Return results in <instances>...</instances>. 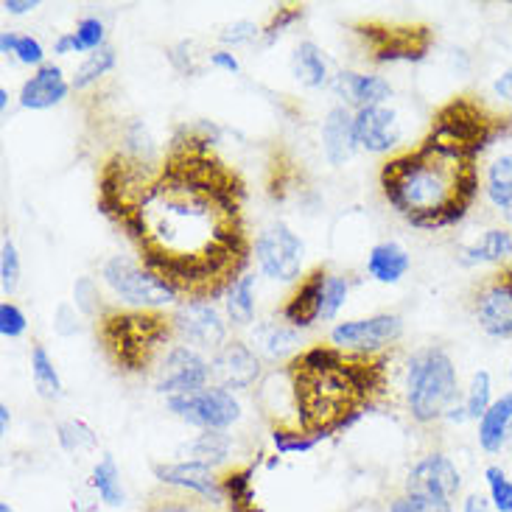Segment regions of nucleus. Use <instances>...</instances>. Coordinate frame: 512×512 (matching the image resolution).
<instances>
[{
  "label": "nucleus",
  "instance_id": "nucleus-57",
  "mask_svg": "<svg viewBox=\"0 0 512 512\" xmlns=\"http://www.w3.org/2000/svg\"><path fill=\"white\" fill-rule=\"evenodd\" d=\"M9 429H12V412L6 403H0V434H9Z\"/></svg>",
  "mask_w": 512,
  "mask_h": 512
},
{
  "label": "nucleus",
  "instance_id": "nucleus-43",
  "mask_svg": "<svg viewBox=\"0 0 512 512\" xmlns=\"http://www.w3.org/2000/svg\"><path fill=\"white\" fill-rule=\"evenodd\" d=\"M350 286H353V280L347 275H336V272L328 275L325 294H322V319L325 322L336 319V314L342 311V305L347 303V294H350Z\"/></svg>",
  "mask_w": 512,
  "mask_h": 512
},
{
  "label": "nucleus",
  "instance_id": "nucleus-44",
  "mask_svg": "<svg viewBox=\"0 0 512 512\" xmlns=\"http://www.w3.org/2000/svg\"><path fill=\"white\" fill-rule=\"evenodd\" d=\"M20 252L14 247L12 238H3V247H0V289L6 297H12L17 286H20Z\"/></svg>",
  "mask_w": 512,
  "mask_h": 512
},
{
  "label": "nucleus",
  "instance_id": "nucleus-36",
  "mask_svg": "<svg viewBox=\"0 0 512 512\" xmlns=\"http://www.w3.org/2000/svg\"><path fill=\"white\" fill-rule=\"evenodd\" d=\"M56 443L68 454H79V451L96 448L98 437L84 420H59L56 423Z\"/></svg>",
  "mask_w": 512,
  "mask_h": 512
},
{
  "label": "nucleus",
  "instance_id": "nucleus-16",
  "mask_svg": "<svg viewBox=\"0 0 512 512\" xmlns=\"http://www.w3.org/2000/svg\"><path fill=\"white\" fill-rule=\"evenodd\" d=\"M152 473L154 479H160L166 487H174V490H182V493H194V496L210 501V504L224 501L222 476L205 462H194V459L157 462V465H152Z\"/></svg>",
  "mask_w": 512,
  "mask_h": 512
},
{
  "label": "nucleus",
  "instance_id": "nucleus-53",
  "mask_svg": "<svg viewBox=\"0 0 512 512\" xmlns=\"http://www.w3.org/2000/svg\"><path fill=\"white\" fill-rule=\"evenodd\" d=\"M40 3L37 0H3V12L14 14V17H20V14L34 12Z\"/></svg>",
  "mask_w": 512,
  "mask_h": 512
},
{
  "label": "nucleus",
  "instance_id": "nucleus-4",
  "mask_svg": "<svg viewBox=\"0 0 512 512\" xmlns=\"http://www.w3.org/2000/svg\"><path fill=\"white\" fill-rule=\"evenodd\" d=\"M96 339L118 373L146 375L174 345L177 331L166 311L107 305L96 319Z\"/></svg>",
  "mask_w": 512,
  "mask_h": 512
},
{
  "label": "nucleus",
  "instance_id": "nucleus-61",
  "mask_svg": "<svg viewBox=\"0 0 512 512\" xmlns=\"http://www.w3.org/2000/svg\"><path fill=\"white\" fill-rule=\"evenodd\" d=\"M510 381H512V364H510Z\"/></svg>",
  "mask_w": 512,
  "mask_h": 512
},
{
  "label": "nucleus",
  "instance_id": "nucleus-22",
  "mask_svg": "<svg viewBox=\"0 0 512 512\" xmlns=\"http://www.w3.org/2000/svg\"><path fill=\"white\" fill-rule=\"evenodd\" d=\"M73 90L70 82L65 79V73L54 62H45L42 68H37L28 76L23 87H20V107L23 110H51L56 104H62L68 93Z\"/></svg>",
  "mask_w": 512,
  "mask_h": 512
},
{
  "label": "nucleus",
  "instance_id": "nucleus-28",
  "mask_svg": "<svg viewBox=\"0 0 512 512\" xmlns=\"http://www.w3.org/2000/svg\"><path fill=\"white\" fill-rule=\"evenodd\" d=\"M224 501L230 512H263L255 496V465H241L222 473Z\"/></svg>",
  "mask_w": 512,
  "mask_h": 512
},
{
  "label": "nucleus",
  "instance_id": "nucleus-40",
  "mask_svg": "<svg viewBox=\"0 0 512 512\" xmlns=\"http://www.w3.org/2000/svg\"><path fill=\"white\" fill-rule=\"evenodd\" d=\"M317 437L305 434L297 426H272V445L277 454H305L311 448H317Z\"/></svg>",
  "mask_w": 512,
  "mask_h": 512
},
{
  "label": "nucleus",
  "instance_id": "nucleus-48",
  "mask_svg": "<svg viewBox=\"0 0 512 512\" xmlns=\"http://www.w3.org/2000/svg\"><path fill=\"white\" fill-rule=\"evenodd\" d=\"M12 56L17 62L28 65V68H42V65H45V48H42V42L37 40V37H31V34H20V37H17Z\"/></svg>",
  "mask_w": 512,
  "mask_h": 512
},
{
  "label": "nucleus",
  "instance_id": "nucleus-11",
  "mask_svg": "<svg viewBox=\"0 0 512 512\" xmlns=\"http://www.w3.org/2000/svg\"><path fill=\"white\" fill-rule=\"evenodd\" d=\"M252 258L258 263V272L277 283H291L303 272L305 244L286 222L269 224L252 241Z\"/></svg>",
  "mask_w": 512,
  "mask_h": 512
},
{
  "label": "nucleus",
  "instance_id": "nucleus-52",
  "mask_svg": "<svg viewBox=\"0 0 512 512\" xmlns=\"http://www.w3.org/2000/svg\"><path fill=\"white\" fill-rule=\"evenodd\" d=\"M493 93H496V98H501L504 104H510L512 107V68L504 70L499 79L493 82Z\"/></svg>",
  "mask_w": 512,
  "mask_h": 512
},
{
  "label": "nucleus",
  "instance_id": "nucleus-12",
  "mask_svg": "<svg viewBox=\"0 0 512 512\" xmlns=\"http://www.w3.org/2000/svg\"><path fill=\"white\" fill-rule=\"evenodd\" d=\"M213 384V370L202 350L191 345L174 342L168 347L166 356L157 364V378L154 389L163 398H177V395H194L199 389Z\"/></svg>",
  "mask_w": 512,
  "mask_h": 512
},
{
  "label": "nucleus",
  "instance_id": "nucleus-26",
  "mask_svg": "<svg viewBox=\"0 0 512 512\" xmlns=\"http://www.w3.org/2000/svg\"><path fill=\"white\" fill-rule=\"evenodd\" d=\"M291 73L308 90H322L333 82L328 56L314 40H303L291 54Z\"/></svg>",
  "mask_w": 512,
  "mask_h": 512
},
{
  "label": "nucleus",
  "instance_id": "nucleus-54",
  "mask_svg": "<svg viewBox=\"0 0 512 512\" xmlns=\"http://www.w3.org/2000/svg\"><path fill=\"white\" fill-rule=\"evenodd\" d=\"M490 507H493V504H490V499L482 496V493H468L465 501H462V512H487Z\"/></svg>",
  "mask_w": 512,
  "mask_h": 512
},
{
  "label": "nucleus",
  "instance_id": "nucleus-34",
  "mask_svg": "<svg viewBox=\"0 0 512 512\" xmlns=\"http://www.w3.org/2000/svg\"><path fill=\"white\" fill-rule=\"evenodd\" d=\"M118 65V54H115V48L107 45V48H101L96 54H90L84 59L79 70L73 73V82L70 87L76 90V93H84V90H90V87H96L104 76H110L112 70Z\"/></svg>",
  "mask_w": 512,
  "mask_h": 512
},
{
  "label": "nucleus",
  "instance_id": "nucleus-3",
  "mask_svg": "<svg viewBox=\"0 0 512 512\" xmlns=\"http://www.w3.org/2000/svg\"><path fill=\"white\" fill-rule=\"evenodd\" d=\"M479 160L423 138L415 149L389 154L378 171L387 205L415 230L437 233L457 227L473 208L482 174Z\"/></svg>",
  "mask_w": 512,
  "mask_h": 512
},
{
  "label": "nucleus",
  "instance_id": "nucleus-41",
  "mask_svg": "<svg viewBox=\"0 0 512 512\" xmlns=\"http://www.w3.org/2000/svg\"><path fill=\"white\" fill-rule=\"evenodd\" d=\"M487 499L496 512H512V479L499 465H487L485 468Z\"/></svg>",
  "mask_w": 512,
  "mask_h": 512
},
{
  "label": "nucleus",
  "instance_id": "nucleus-50",
  "mask_svg": "<svg viewBox=\"0 0 512 512\" xmlns=\"http://www.w3.org/2000/svg\"><path fill=\"white\" fill-rule=\"evenodd\" d=\"M76 311H79V308L68 303H62L59 308H56L54 325H56V331L62 333V336H73V333H79V314H76Z\"/></svg>",
  "mask_w": 512,
  "mask_h": 512
},
{
  "label": "nucleus",
  "instance_id": "nucleus-37",
  "mask_svg": "<svg viewBox=\"0 0 512 512\" xmlns=\"http://www.w3.org/2000/svg\"><path fill=\"white\" fill-rule=\"evenodd\" d=\"M465 412H468V420H482L485 412L493 406V378L487 370H479V373L471 375V387L465 389Z\"/></svg>",
  "mask_w": 512,
  "mask_h": 512
},
{
  "label": "nucleus",
  "instance_id": "nucleus-45",
  "mask_svg": "<svg viewBox=\"0 0 512 512\" xmlns=\"http://www.w3.org/2000/svg\"><path fill=\"white\" fill-rule=\"evenodd\" d=\"M73 305L82 311L84 317L93 319V322L107 308V305L101 303V291H98V283L93 277H79L76 280V286H73Z\"/></svg>",
  "mask_w": 512,
  "mask_h": 512
},
{
  "label": "nucleus",
  "instance_id": "nucleus-18",
  "mask_svg": "<svg viewBox=\"0 0 512 512\" xmlns=\"http://www.w3.org/2000/svg\"><path fill=\"white\" fill-rule=\"evenodd\" d=\"M353 132L359 149L370 154H392L401 143V121L392 107H367L353 112Z\"/></svg>",
  "mask_w": 512,
  "mask_h": 512
},
{
  "label": "nucleus",
  "instance_id": "nucleus-32",
  "mask_svg": "<svg viewBox=\"0 0 512 512\" xmlns=\"http://www.w3.org/2000/svg\"><path fill=\"white\" fill-rule=\"evenodd\" d=\"M90 487L96 490V496L104 501L107 507H124V482H121V471H118V465H115V459H112L110 454H104V457L96 462V468L90 473Z\"/></svg>",
  "mask_w": 512,
  "mask_h": 512
},
{
  "label": "nucleus",
  "instance_id": "nucleus-30",
  "mask_svg": "<svg viewBox=\"0 0 512 512\" xmlns=\"http://www.w3.org/2000/svg\"><path fill=\"white\" fill-rule=\"evenodd\" d=\"M255 275H241L224 294V314L227 322H233L236 328H247L255 322Z\"/></svg>",
  "mask_w": 512,
  "mask_h": 512
},
{
  "label": "nucleus",
  "instance_id": "nucleus-49",
  "mask_svg": "<svg viewBox=\"0 0 512 512\" xmlns=\"http://www.w3.org/2000/svg\"><path fill=\"white\" fill-rule=\"evenodd\" d=\"M168 62L174 65V70H180L185 76H194V54H191V42H177L171 51H168Z\"/></svg>",
  "mask_w": 512,
  "mask_h": 512
},
{
  "label": "nucleus",
  "instance_id": "nucleus-55",
  "mask_svg": "<svg viewBox=\"0 0 512 512\" xmlns=\"http://www.w3.org/2000/svg\"><path fill=\"white\" fill-rule=\"evenodd\" d=\"M54 54L56 56H68V54H76V48H73V34L65 31V34H59L54 40Z\"/></svg>",
  "mask_w": 512,
  "mask_h": 512
},
{
  "label": "nucleus",
  "instance_id": "nucleus-33",
  "mask_svg": "<svg viewBox=\"0 0 512 512\" xmlns=\"http://www.w3.org/2000/svg\"><path fill=\"white\" fill-rule=\"evenodd\" d=\"M31 381H34L42 401H59L62 398V378L56 373V364L48 356L45 345L31 347Z\"/></svg>",
  "mask_w": 512,
  "mask_h": 512
},
{
  "label": "nucleus",
  "instance_id": "nucleus-47",
  "mask_svg": "<svg viewBox=\"0 0 512 512\" xmlns=\"http://www.w3.org/2000/svg\"><path fill=\"white\" fill-rule=\"evenodd\" d=\"M28 328V319L23 314V308L12 300L0 303V336L3 339H20Z\"/></svg>",
  "mask_w": 512,
  "mask_h": 512
},
{
  "label": "nucleus",
  "instance_id": "nucleus-39",
  "mask_svg": "<svg viewBox=\"0 0 512 512\" xmlns=\"http://www.w3.org/2000/svg\"><path fill=\"white\" fill-rule=\"evenodd\" d=\"M389 512H454V501L431 496V493L403 490L401 496L389 501Z\"/></svg>",
  "mask_w": 512,
  "mask_h": 512
},
{
  "label": "nucleus",
  "instance_id": "nucleus-42",
  "mask_svg": "<svg viewBox=\"0 0 512 512\" xmlns=\"http://www.w3.org/2000/svg\"><path fill=\"white\" fill-rule=\"evenodd\" d=\"M305 9L300 3H286V6H277L269 23L261 26V40L263 45H275L280 34H286V28H291L297 20H303Z\"/></svg>",
  "mask_w": 512,
  "mask_h": 512
},
{
  "label": "nucleus",
  "instance_id": "nucleus-60",
  "mask_svg": "<svg viewBox=\"0 0 512 512\" xmlns=\"http://www.w3.org/2000/svg\"><path fill=\"white\" fill-rule=\"evenodd\" d=\"M507 222H510V224H512V208H510V210H507Z\"/></svg>",
  "mask_w": 512,
  "mask_h": 512
},
{
  "label": "nucleus",
  "instance_id": "nucleus-51",
  "mask_svg": "<svg viewBox=\"0 0 512 512\" xmlns=\"http://www.w3.org/2000/svg\"><path fill=\"white\" fill-rule=\"evenodd\" d=\"M210 68L224 70V73H241V62H238V56L233 51H227V48H219V51H210L208 56Z\"/></svg>",
  "mask_w": 512,
  "mask_h": 512
},
{
  "label": "nucleus",
  "instance_id": "nucleus-6",
  "mask_svg": "<svg viewBox=\"0 0 512 512\" xmlns=\"http://www.w3.org/2000/svg\"><path fill=\"white\" fill-rule=\"evenodd\" d=\"M459 401V373L451 353L440 345L415 350L406 361V403L412 420L431 426L445 420Z\"/></svg>",
  "mask_w": 512,
  "mask_h": 512
},
{
  "label": "nucleus",
  "instance_id": "nucleus-1",
  "mask_svg": "<svg viewBox=\"0 0 512 512\" xmlns=\"http://www.w3.org/2000/svg\"><path fill=\"white\" fill-rule=\"evenodd\" d=\"M208 126H182L154 180L118 224L140 263L182 303L216 300L247 275L252 238L244 224V182L213 152Z\"/></svg>",
  "mask_w": 512,
  "mask_h": 512
},
{
  "label": "nucleus",
  "instance_id": "nucleus-8",
  "mask_svg": "<svg viewBox=\"0 0 512 512\" xmlns=\"http://www.w3.org/2000/svg\"><path fill=\"white\" fill-rule=\"evenodd\" d=\"M101 277L110 286V291L126 303V308H154L163 311L166 305L177 303V291L168 286L166 280L154 275L140 261H132L126 255H112L101 263Z\"/></svg>",
  "mask_w": 512,
  "mask_h": 512
},
{
  "label": "nucleus",
  "instance_id": "nucleus-15",
  "mask_svg": "<svg viewBox=\"0 0 512 512\" xmlns=\"http://www.w3.org/2000/svg\"><path fill=\"white\" fill-rule=\"evenodd\" d=\"M210 370H213V384L230 389V392H244V389L258 387L263 378L261 356L244 339H227L213 353Z\"/></svg>",
  "mask_w": 512,
  "mask_h": 512
},
{
  "label": "nucleus",
  "instance_id": "nucleus-35",
  "mask_svg": "<svg viewBox=\"0 0 512 512\" xmlns=\"http://www.w3.org/2000/svg\"><path fill=\"white\" fill-rule=\"evenodd\" d=\"M140 512H216V510H213V504H210V501L199 499V496H194V493H182V490L166 487V490H157V493H152Z\"/></svg>",
  "mask_w": 512,
  "mask_h": 512
},
{
  "label": "nucleus",
  "instance_id": "nucleus-38",
  "mask_svg": "<svg viewBox=\"0 0 512 512\" xmlns=\"http://www.w3.org/2000/svg\"><path fill=\"white\" fill-rule=\"evenodd\" d=\"M70 34H73L76 54H96L101 48H107V26L98 17H82Z\"/></svg>",
  "mask_w": 512,
  "mask_h": 512
},
{
  "label": "nucleus",
  "instance_id": "nucleus-56",
  "mask_svg": "<svg viewBox=\"0 0 512 512\" xmlns=\"http://www.w3.org/2000/svg\"><path fill=\"white\" fill-rule=\"evenodd\" d=\"M17 37H20L17 31H3V34H0V54H6V56L12 54Z\"/></svg>",
  "mask_w": 512,
  "mask_h": 512
},
{
  "label": "nucleus",
  "instance_id": "nucleus-19",
  "mask_svg": "<svg viewBox=\"0 0 512 512\" xmlns=\"http://www.w3.org/2000/svg\"><path fill=\"white\" fill-rule=\"evenodd\" d=\"M328 266H314L308 275L300 277V283L294 286L286 303L280 308V319L289 322L291 328L305 331L314 322L322 319V294H325V283H328Z\"/></svg>",
  "mask_w": 512,
  "mask_h": 512
},
{
  "label": "nucleus",
  "instance_id": "nucleus-29",
  "mask_svg": "<svg viewBox=\"0 0 512 512\" xmlns=\"http://www.w3.org/2000/svg\"><path fill=\"white\" fill-rule=\"evenodd\" d=\"M230 451H233V437L227 431H202V434H196L194 440L182 443L177 454L182 459L205 462V465L213 468V465H219V462L230 457Z\"/></svg>",
  "mask_w": 512,
  "mask_h": 512
},
{
  "label": "nucleus",
  "instance_id": "nucleus-5",
  "mask_svg": "<svg viewBox=\"0 0 512 512\" xmlns=\"http://www.w3.org/2000/svg\"><path fill=\"white\" fill-rule=\"evenodd\" d=\"M507 126H512V115L493 110L479 96L462 93V96L448 98L443 107H437L426 138L451 152L479 160V154L499 135H504Z\"/></svg>",
  "mask_w": 512,
  "mask_h": 512
},
{
  "label": "nucleus",
  "instance_id": "nucleus-21",
  "mask_svg": "<svg viewBox=\"0 0 512 512\" xmlns=\"http://www.w3.org/2000/svg\"><path fill=\"white\" fill-rule=\"evenodd\" d=\"M319 140H322V154H325L328 166L342 168L345 163H350V157L359 149L356 132H353V110H347L345 104L331 107L319 126Z\"/></svg>",
  "mask_w": 512,
  "mask_h": 512
},
{
  "label": "nucleus",
  "instance_id": "nucleus-58",
  "mask_svg": "<svg viewBox=\"0 0 512 512\" xmlns=\"http://www.w3.org/2000/svg\"><path fill=\"white\" fill-rule=\"evenodd\" d=\"M0 110H9V90L6 87H0Z\"/></svg>",
  "mask_w": 512,
  "mask_h": 512
},
{
  "label": "nucleus",
  "instance_id": "nucleus-17",
  "mask_svg": "<svg viewBox=\"0 0 512 512\" xmlns=\"http://www.w3.org/2000/svg\"><path fill=\"white\" fill-rule=\"evenodd\" d=\"M406 490L431 493V496L454 501L462 490V473L454 465V459L445 457L443 451H431L426 457L417 459L412 471L406 473Z\"/></svg>",
  "mask_w": 512,
  "mask_h": 512
},
{
  "label": "nucleus",
  "instance_id": "nucleus-9",
  "mask_svg": "<svg viewBox=\"0 0 512 512\" xmlns=\"http://www.w3.org/2000/svg\"><path fill=\"white\" fill-rule=\"evenodd\" d=\"M166 409L174 417H180L182 423L199 431H227L241 420V403H238L236 392L219 387V384H210L194 395L166 398Z\"/></svg>",
  "mask_w": 512,
  "mask_h": 512
},
{
  "label": "nucleus",
  "instance_id": "nucleus-2",
  "mask_svg": "<svg viewBox=\"0 0 512 512\" xmlns=\"http://www.w3.org/2000/svg\"><path fill=\"white\" fill-rule=\"evenodd\" d=\"M294 395V423L319 443L350 429L387 392L389 356L311 345L283 367Z\"/></svg>",
  "mask_w": 512,
  "mask_h": 512
},
{
  "label": "nucleus",
  "instance_id": "nucleus-14",
  "mask_svg": "<svg viewBox=\"0 0 512 512\" xmlns=\"http://www.w3.org/2000/svg\"><path fill=\"white\" fill-rule=\"evenodd\" d=\"M403 319L398 314H373L364 319H347L331 331V345L359 353H384L401 342Z\"/></svg>",
  "mask_w": 512,
  "mask_h": 512
},
{
  "label": "nucleus",
  "instance_id": "nucleus-25",
  "mask_svg": "<svg viewBox=\"0 0 512 512\" xmlns=\"http://www.w3.org/2000/svg\"><path fill=\"white\" fill-rule=\"evenodd\" d=\"M462 266H479V263H493L504 266L512 261V233L507 227H490L473 244H465L459 250Z\"/></svg>",
  "mask_w": 512,
  "mask_h": 512
},
{
  "label": "nucleus",
  "instance_id": "nucleus-10",
  "mask_svg": "<svg viewBox=\"0 0 512 512\" xmlns=\"http://www.w3.org/2000/svg\"><path fill=\"white\" fill-rule=\"evenodd\" d=\"M471 314L493 339H512V261L487 272L471 289Z\"/></svg>",
  "mask_w": 512,
  "mask_h": 512
},
{
  "label": "nucleus",
  "instance_id": "nucleus-7",
  "mask_svg": "<svg viewBox=\"0 0 512 512\" xmlns=\"http://www.w3.org/2000/svg\"><path fill=\"white\" fill-rule=\"evenodd\" d=\"M350 34L359 42L364 59L375 65H417L434 48V28L429 23H389V20H353Z\"/></svg>",
  "mask_w": 512,
  "mask_h": 512
},
{
  "label": "nucleus",
  "instance_id": "nucleus-20",
  "mask_svg": "<svg viewBox=\"0 0 512 512\" xmlns=\"http://www.w3.org/2000/svg\"><path fill=\"white\" fill-rule=\"evenodd\" d=\"M333 93L342 98L347 110L359 112L367 107H384L392 98V84L384 76L375 73H359V70H339L333 76Z\"/></svg>",
  "mask_w": 512,
  "mask_h": 512
},
{
  "label": "nucleus",
  "instance_id": "nucleus-27",
  "mask_svg": "<svg viewBox=\"0 0 512 512\" xmlns=\"http://www.w3.org/2000/svg\"><path fill=\"white\" fill-rule=\"evenodd\" d=\"M409 269H412V258L398 241H381L367 255V275L384 286L401 283L403 277L409 275Z\"/></svg>",
  "mask_w": 512,
  "mask_h": 512
},
{
  "label": "nucleus",
  "instance_id": "nucleus-23",
  "mask_svg": "<svg viewBox=\"0 0 512 512\" xmlns=\"http://www.w3.org/2000/svg\"><path fill=\"white\" fill-rule=\"evenodd\" d=\"M479 448L496 457L501 454L512 440V392H504L501 398L493 401V406L487 409L485 417L479 420Z\"/></svg>",
  "mask_w": 512,
  "mask_h": 512
},
{
  "label": "nucleus",
  "instance_id": "nucleus-46",
  "mask_svg": "<svg viewBox=\"0 0 512 512\" xmlns=\"http://www.w3.org/2000/svg\"><path fill=\"white\" fill-rule=\"evenodd\" d=\"M258 37H261V26L252 23V20H236V23H230V26H224L219 31V42H222L227 51L236 48V45H250Z\"/></svg>",
  "mask_w": 512,
  "mask_h": 512
},
{
  "label": "nucleus",
  "instance_id": "nucleus-13",
  "mask_svg": "<svg viewBox=\"0 0 512 512\" xmlns=\"http://www.w3.org/2000/svg\"><path fill=\"white\" fill-rule=\"evenodd\" d=\"M174 331L182 345H191L202 353H216L230 339L227 336V319L222 308L210 300H185L174 308Z\"/></svg>",
  "mask_w": 512,
  "mask_h": 512
},
{
  "label": "nucleus",
  "instance_id": "nucleus-24",
  "mask_svg": "<svg viewBox=\"0 0 512 512\" xmlns=\"http://www.w3.org/2000/svg\"><path fill=\"white\" fill-rule=\"evenodd\" d=\"M252 347L261 359L280 361L300 347V331L283 319H266L252 331Z\"/></svg>",
  "mask_w": 512,
  "mask_h": 512
},
{
  "label": "nucleus",
  "instance_id": "nucleus-59",
  "mask_svg": "<svg viewBox=\"0 0 512 512\" xmlns=\"http://www.w3.org/2000/svg\"><path fill=\"white\" fill-rule=\"evenodd\" d=\"M0 512H14L12 507H9V501H0Z\"/></svg>",
  "mask_w": 512,
  "mask_h": 512
},
{
  "label": "nucleus",
  "instance_id": "nucleus-31",
  "mask_svg": "<svg viewBox=\"0 0 512 512\" xmlns=\"http://www.w3.org/2000/svg\"><path fill=\"white\" fill-rule=\"evenodd\" d=\"M482 188L496 208L504 213L512 208V152H504L490 160L485 177H482Z\"/></svg>",
  "mask_w": 512,
  "mask_h": 512
}]
</instances>
